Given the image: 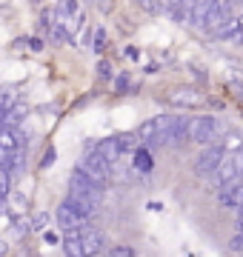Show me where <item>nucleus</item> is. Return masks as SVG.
<instances>
[{"instance_id": "nucleus-18", "label": "nucleus", "mask_w": 243, "mask_h": 257, "mask_svg": "<svg viewBox=\"0 0 243 257\" xmlns=\"http://www.w3.org/2000/svg\"><path fill=\"white\" fill-rule=\"evenodd\" d=\"M229 248H232V251H237V254H243V231H237V234L229 240Z\"/></svg>"}, {"instance_id": "nucleus-14", "label": "nucleus", "mask_w": 243, "mask_h": 257, "mask_svg": "<svg viewBox=\"0 0 243 257\" xmlns=\"http://www.w3.org/2000/svg\"><path fill=\"white\" fill-rule=\"evenodd\" d=\"M217 37H223V40H229V43H243V29H240V23H237V18L229 20V23L217 32Z\"/></svg>"}, {"instance_id": "nucleus-23", "label": "nucleus", "mask_w": 243, "mask_h": 257, "mask_svg": "<svg viewBox=\"0 0 243 257\" xmlns=\"http://www.w3.org/2000/svg\"><path fill=\"white\" fill-rule=\"evenodd\" d=\"M237 23H240V29H243V15H240V18H237Z\"/></svg>"}, {"instance_id": "nucleus-13", "label": "nucleus", "mask_w": 243, "mask_h": 257, "mask_svg": "<svg viewBox=\"0 0 243 257\" xmlns=\"http://www.w3.org/2000/svg\"><path fill=\"white\" fill-rule=\"evenodd\" d=\"M209 9H212V0H195V9H192V20H189V26L203 29Z\"/></svg>"}, {"instance_id": "nucleus-8", "label": "nucleus", "mask_w": 243, "mask_h": 257, "mask_svg": "<svg viewBox=\"0 0 243 257\" xmlns=\"http://www.w3.org/2000/svg\"><path fill=\"white\" fill-rule=\"evenodd\" d=\"M217 203L223 209H240L243 206V183L234 180V183H226L217 189Z\"/></svg>"}, {"instance_id": "nucleus-17", "label": "nucleus", "mask_w": 243, "mask_h": 257, "mask_svg": "<svg viewBox=\"0 0 243 257\" xmlns=\"http://www.w3.org/2000/svg\"><path fill=\"white\" fill-rule=\"evenodd\" d=\"M109 257H138V251L132 246H114L112 251H109Z\"/></svg>"}, {"instance_id": "nucleus-16", "label": "nucleus", "mask_w": 243, "mask_h": 257, "mask_svg": "<svg viewBox=\"0 0 243 257\" xmlns=\"http://www.w3.org/2000/svg\"><path fill=\"white\" fill-rule=\"evenodd\" d=\"M141 6L149 12V15H160V12H163V0H141Z\"/></svg>"}, {"instance_id": "nucleus-1", "label": "nucleus", "mask_w": 243, "mask_h": 257, "mask_svg": "<svg viewBox=\"0 0 243 257\" xmlns=\"http://www.w3.org/2000/svg\"><path fill=\"white\" fill-rule=\"evenodd\" d=\"M240 177H243V149H234V152L223 155L220 166H217V169L206 177V180H209V186H212V189H220V186L234 183V180H240Z\"/></svg>"}, {"instance_id": "nucleus-4", "label": "nucleus", "mask_w": 243, "mask_h": 257, "mask_svg": "<svg viewBox=\"0 0 243 257\" xmlns=\"http://www.w3.org/2000/svg\"><path fill=\"white\" fill-rule=\"evenodd\" d=\"M217 120L212 114H203V117H192L189 120V140L192 143H200V146H209L212 140L217 138Z\"/></svg>"}, {"instance_id": "nucleus-11", "label": "nucleus", "mask_w": 243, "mask_h": 257, "mask_svg": "<svg viewBox=\"0 0 243 257\" xmlns=\"http://www.w3.org/2000/svg\"><path fill=\"white\" fill-rule=\"evenodd\" d=\"M169 100L175 103V106H200L203 103V94H197L195 89H175Z\"/></svg>"}, {"instance_id": "nucleus-9", "label": "nucleus", "mask_w": 243, "mask_h": 257, "mask_svg": "<svg viewBox=\"0 0 243 257\" xmlns=\"http://www.w3.org/2000/svg\"><path fill=\"white\" fill-rule=\"evenodd\" d=\"M189 143V117H175L169 132V146H186Z\"/></svg>"}, {"instance_id": "nucleus-2", "label": "nucleus", "mask_w": 243, "mask_h": 257, "mask_svg": "<svg viewBox=\"0 0 243 257\" xmlns=\"http://www.w3.org/2000/svg\"><path fill=\"white\" fill-rule=\"evenodd\" d=\"M69 197H80V200H89V203H94V206H100L103 203V186L97 183V180H92L86 172L75 169L72 177H69Z\"/></svg>"}, {"instance_id": "nucleus-12", "label": "nucleus", "mask_w": 243, "mask_h": 257, "mask_svg": "<svg viewBox=\"0 0 243 257\" xmlns=\"http://www.w3.org/2000/svg\"><path fill=\"white\" fill-rule=\"evenodd\" d=\"M132 166H135V172H152L155 169V160H152V152L149 149H135V155H132Z\"/></svg>"}, {"instance_id": "nucleus-7", "label": "nucleus", "mask_w": 243, "mask_h": 257, "mask_svg": "<svg viewBox=\"0 0 243 257\" xmlns=\"http://www.w3.org/2000/svg\"><path fill=\"white\" fill-rule=\"evenodd\" d=\"M77 240L83 246V254H89V257H97L103 251V231L94 229L92 223H86V226L77 229Z\"/></svg>"}, {"instance_id": "nucleus-15", "label": "nucleus", "mask_w": 243, "mask_h": 257, "mask_svg": "<svg viewBox=\"0 0 243 257\" xmlns=\"http://www.w3.org/2000/svg\"><path fill=\"white\" fill-rule=\"evenodd\" d=\"M12 194V175L6 169H0V200H6Z\"/></svg>"}, {"instance_id": "nucleus-19", "label": "nucleus", "mask_w": 243, "mask_h": 257, "mask_svg": "<svg viewBox=\"0 0 243 257\" xmlns=\"http://www.w3.org/2000/svg\"><path fill=\"white\" fill-rule=\"evenodd\" d=\"M12 206H15V211H26V197L23 194H12Z\"/></svg>"}, {"instance_id": "nucleus-22", "label": "nucleus", "mask_w": 243, "mask_h": 257, "mask_svg": "<svg viewBox=\"0 0 243 257\" xmlns=\"http://www.w3.org/2000/svg\"><path fill=\"white\" fill-rule=\"evenodd\" d=\"M6 254V243H3V240H0V257Z\"/></svg>"}, {"instance_id": "nucleus-21", "label": "nucleus", "mask_w": 243, "mask_h": 257, "mask_svg": "<svg viewBox=\"0 0 243 257\" xmlns=\"http://www.w3.org/2000/svg\"><path fill=\"white\" fill-rule=\"evenodd\" d=\"M46 243H57V234H55V231H46Z\"/></svg>"}, {"instance_id": "nucleus-5", "label": "nucleus", "mask_w": 243, "mask_h": 257, "mask_svg": "<svg viewBox=\"0 0 243 257\" xmlns=\"http://www.w3.org/2000/svg\"><path fill=\"white\" fill-rule=\"evenodd\" d=\"M223 155H226V149L220 146V143H209V146H203V152L195 157V175L197 177H209L217 166H220Z\"/></svg>"}, {"instance_id": "nucleus-20", "label": "nucleus", "mask_w": 243, "mask_h": 257, "mask_svg": "<svg viewBox=\"0 0 243 257\" xmlns=\"http://www.w3.org/2000/svg\"><path fill=\"white\" fill-rule=\"evenodd\" d=\"M49 223V214L46 211H40V214H35V220H32V229H43Z\"/></svg>"}, {"instance_id": "nucleus-6", "label": "nucleus", "mask_w": 243, "mask_h": 257, "mask_svg": "<svg viewBox=\"0 0 243 257\" xmlns=\"http://www.w3.org/2000/svg\"><path fill=\"white\" fill-rule=\"evenodd\" d=\"M55 220H57V226L63 231H75V229H80V226H86V217L80 214V211L72 206L69 200H63L60 206H57V211H55Z\"/></svg>"}, {"instance_id": "nucleus-10", "label": "nucleus", "mask_w": 243, "mask_h": 257, "mask_svg": "<svg viewBox=\"0 0 243 257\" xmlns=\"http://www.w3.org/2000/svg\"><path fill=\"white\" fill-rule=\"evenodd\" d=\"M94 152H100L109 163H112V169L117 166V160L123 157V152H120V146H117V138H103L97 146H94Z\"/></svg>"}, {"instance_id": "nucleus-3", "label": "nucleus", "mask_w": 243, "mask_h": 257, "mask_svg": "<svg viewBox=\"0 0 243 257\" xmlns=\"http://www.w3.org/2000/svg\"><path fill=\"white\" fill-rule=\"evenodd\" d=\"M77 169H80V172H86L92 180H97L100 186H106L109 180H112V163H109L100 152H94V149L83 157V160H80V166H77Z\"/></svg>"}]
</instances>
